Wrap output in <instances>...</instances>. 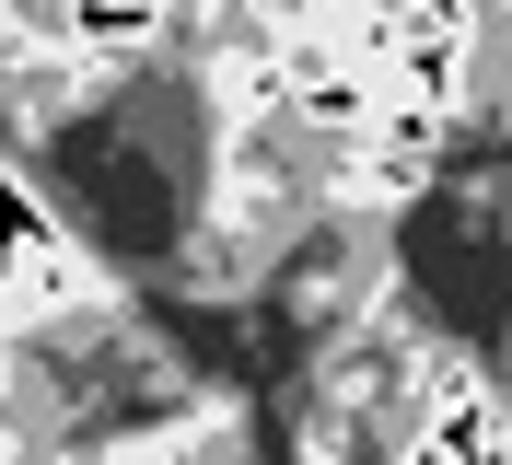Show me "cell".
I'll return each instance as SVG.
<instances>
[{
  "instance_id": "cell-2",
  "label": "cell",
  "mask_w": 512,
  "mask_h": 465,
  "mask_svg": "<svg viewBox=\"0 0 512 465\" xmlns=\"http://www.w3.org/2000/svg\"><path fill=\"white\" fill-rule=\"evenodd\" d=\"M0 419H12V338H0Z\"/></svg>"
},
{
  "instance_id": "cell-1",
  "label": "cell",
  "mask_w": 512,
  "mask_h": 465,
  "mask_svg": "<svg viewBox=\"0 0 512 465\" xmlns=\"http://www.w3.org/2000/svg\"><path fill=\"white\" fill-rule=\"evenodd\" d=\"M489 384H501V431H512V349H501V372H489Z\"/></svg>"
}]
</instances>
